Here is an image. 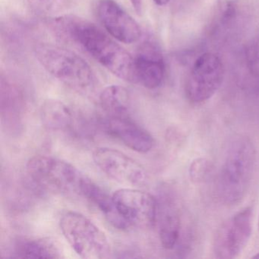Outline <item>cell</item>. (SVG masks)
I'll use <instances>...</instances> for the list:
<instances>
[{"label":"cell","mask_w":259,"mask_h":259,"mask_svg":"<svg viewBox=\"0 0 259 259\" xmlns=\"http://www.w3.org/2000/svg\"><path fill=\"white\" fill-rule=\"evenodd\" d=\"M52 26L62 38L84 48L118 78L138 83L131 54L92 22L76 16H63L54 19Z\"/></svg>","instance_id":"obj_1"},{"label":"cell","mask_w":259,"mask_h":259,"mask_svg":"<svg viewBox=\"0 0 259 259\" xmlns=\"http://www.w3.org/2000/svg\"><path fill=\"white\" fill-rule=\"evenodd\" d=\"M255 161V148L251 139L245 136H236L230 142L218 177V195L224 204L236 205L245 198Z\"/></svg>","instance_id":"obj_2"},{"label":"cell","mask_w":259,"mask_h":259,"mask_svg":"<svg viewBox=\"0 0 259 259\" xmlns=\"http://www.w3.org/2000/svg\"><path fill=\"white\" fill-rule=\"evenodd\" d=\"M34 52L42 67L66 85L80 92L95 88L97 78L93 69L76 53L47 43L37 44Z\"/></svg>","instance_id":"obj_3"},{"label":"cell","mask_w":259,"mask_h":259,"mask_svg":"<svg viewBox=\"0 0 259 259\" xmlns=\"http://www.w3.org/2000/svg\"><path fill=\"white\" fill-rule=\"evenodd\" d=\"M60 229L74 251L83 258L108 257L110 245L105 233L81 213L69 211L62 216Z\"/></svg>","instance_id":"obj_4"},{"label":"cell","mask_w":259,"mask_h":259,"mask_svg":"<svg viewBox=\"0 0 259 259\" xmlns=\"http://www.w3.org/2000/svg\"><path fill=\"white\" fill-rule=\"evenodd\" d=\"M31 178L40 186L55 192L81 195L87 176L69 162L48 156L33 157L27 163Z\"/></svg>","instance_id":"obj_5"},{"label":"cell","mask_w":259,"mask_h":259,"mask_svg":"<svg viewBox=\"0 0 259 259\" xmlns=\"http://www.w3.org/2000/svg\"><path fill=\"white\" fill-rule=\"evenodd\" d=\"M225 70L221 57L213 53L200 56L192 66L185 83V94L192 104L211 98L224 81Z\"/></svg>","instance_id":"obj_6"},{"label":"cell","mask_w":259,"mask_h":259,"mask_svg":"<svg viewBox=\"0 0 259 259\" xmlns=\"http://www.w3.org/2000/svg\"><path fill=\"white\" fill-rule=\"evenodd\" d=\"M252 218V208L247 207L221 224L213 241L217 258H235L243 251L251 237Z\"/></svg>","instance_id":"obj_7"},{"label":"cell","mask_w":259,"mask_h":259,"mask_svg":"<svg viewBox=\"0 0 259 259\" xmlns=\"http://www.w3.org/2000/svg\"><path fill=\"white\" fill-rule=\"evenodd\" d=\"M113 201L120 216L130 227L146 229L157 221L158 204L148 192L133 189H121L113 193Z\"/></svg>","instance_id":"obj_8"},{"label":"cell","mask_w":259,"mask_h":259,"mask_svg":"<svg viewBox=\"0 0 259 259\" xmlns=\"http://www.w3.org/2000/svg\"><path fill=\"white\" fill-rule=\"evenodd\" d=\"M92 157L103 172L119 183L139 185L147 180L143 166L117 150L98 148L94 151Z\"/></svg>","instance_id":"obj_9"},{"label":"cell","mask_w":259,"mask_h":259,"mask_svg":"<svg viewBox=\"0 0 259 259\" xmlns=\"http://www.w3.org/2000/svg\"><path fill=\"white\" fill-rule=\"evenodd\" d=\"M97 14L106 31L119 42L131 45L140 39L139 24L114 0H99Z\"/></svg>","instance_id":"obj_10"},{"label":"cell","mask_w":259,"mask_h":259,"mask_svg":"<svg viewBox=\"0 0 259 259\" xmlns=\"http://www.w3.org/2000/svg\"><path fill=\"white\" fill-rule=\"evenodd\" d=\"M135 60L137 82L148 89H156L163 83L165 63L157 44L147 40L140 47Z\"/></svg>","instance_id":"obj_11"},{"label":"cell","mask_w":259,"mask_h":259,"mask_svg":"<svg viewBox=\"0 0 259 259\" xmlns=\"http://www.w3.org/2000/svg\"><path fill=\"white\" fill-rule=\"evenodd\" d=\"M106 131L133 151L146 153L154 145L151 134L126 117H109L104 123Z\"/></svg>","instance_id":"obj_12"},{"label":"cell","mask_w":259,"mask_h":259,"mask_svg":"<svg viewBox=\"0 0 259 259\" xmlns=\"http://www.w3.org/2000/svg\"><path fill=\"white\" fill-rule=\"evenodd\" d=\"M81 195L95 204L104 213L108 222L115 228L119 230H126L130 228V225L118 212L113 196L110 197L107 192H104L100 186L88 177L83 183Z\"/></svg>","instance_id":"obj_13"},{"label":"cell","mask_w":259,"mask_h":259,"mask_svg":"<svg viewBox=\"0 0 259 259\" xmlns=\"http://www.w3.org/2000/svg\"><path fill=\"white\" fill-rule=\"evenodd\" d=\"M158 209L160 210L157 215H160V243L166 249H172L178 242L181 227L178 207L174 200L166 198L161 206H158Z\"/></svg>","instance_id":"obj_14"},{"label":"cell","mask_w":259,"mask_h":259,"mask_svg":"<svg viewBox=\"0 0 259 259\" xmlns=\"http://www.w3.org/2000/svg\"><path fill=\"white\" fill-rule=\"evenodd\" d=\"M16 257L22 258H60L61 251L55 242L45 238H26L15 245Z\"/></svg>","instance_id":"obj_15"},{"label":"cell","mask_w":259,"mask_h":259,"mask_svg":"<svg viewBox=\"0 0 259 259\" xmlns=\"http://www.w3.org/2000/svg\"><path fill=\"white\" fill-rule=\"evenodd\" d=\"M100 103L110 117H126L131 108V95L122 86L110 85L101 92Z\"/></svg>","instance_id":"obj_16"},{"label":"cell","mask_w":259,"mask_h":259,"mask_svg":"<svg viewBox=\"0 0 259 259\" xmlns=\"http://www.w3.org/2000/svg\"><path fill=\"white\" fill-rule=\"evenodd\" d=\"M40 117L45 127L57 131L68 130L73 119L70 108L57 100H48L44 103L40 109Z\"/></svg>","instance_id":"obj_17"},{"label":"cell","mask_w":259,"mask_h":259,"mask_svg":"<svg viewBox=\"0 0 259 259\" xmlns=\"http://www.w3.org/2000/svg\"><path fill=\"white\" fill-rule=\"evenodd\" d=\"M28 8L37 15L61 13L75 4L76 0H25Z\"/></svg>","instance_id":"obj_18"},{"label":"cell","mask_w":259,"mask_h":259,"mask_svg":"<svg viewBox=\"0 0 259 259\" xmlns=\"http://www.w3.org/2000/svg\"><path fill=\"white\" fill-rule=\"evenodd\" d=\"M213 166L211 162L206 158H197L189 166V177L195 183H203L210 179L213 172Z\"/></svg>","instance_id":"obj_19"},{"label":"cell","mask_w":259,"mask_h":259,"mask_svg":"<svg viewBox=\"0 0 259 259\" xmlns=\"http://www.w3.org/2000/svg\"><path fill=\"white\" fill-rule=\"evenodd\" d=\"M247 66L251 75L259 78V37L251 40L245 51Z\"/></svg>","instance_id":"obj_20"},{"label":"cell","mask_w":259,"mask_h":259,"mask_svg":"<svg viewBox=\"0 0 259 259\" xmlns=\"http://www.w3.org/2000/svg\"><path fill=\"white\" fill-rule=\"evenodd\" d=\"M236 7L234 0H224L219 6V19L221 22L227 23L236 15Z\"/></svg>","instance_id":"obj_21"},{"label":"cell","mask_w":259,"mask_h":259,"mask_svg":"<svg viewBox=\"0 0 259 259\" xmlns=\"http://www.w3.org/2000/svg\"><path fill=\"white\" fill-rule=\"evenodd\" d=\"M132 6L138 15H142L143 12V3L142 0H130Z\"/></svg>","instance_id":"obj_22"},{"label":"cell","mask_w":259,"mask_h":259,"mask_svg":"<svg viewBox=\"0 0 259 259\" xmlns=\"http://www.w3.org/2000/svg\"><path fill=\"white\" fill-rule=\"evenodd\" d=\"M153 1L156 5L159 6V7H163V6L167 5L171 0H153Z\"/></svg>","instance_id":"obj_23"},{"label":"cell","mask_w":259,"mask_h":259,"mask_svg":"<svg viewBox=\"0 0 259 259\" xmlns=\"http://www.w3.org/2000/svg\"><path fill=\"white\" fill-rule=\"evenodd\" d=\"M253 258H259V252L256 253L254 256H252Z\"/></svg>","instance_id":"obj_24"},{"label":"cell","mask_w":259,"mask_h":259,"mask_svg":"<svg viewBox=\"0 0 259 259\" xmlns=\"http://www.w3.org/2000/svg\"><path fill=\"white\" fill-rule=\"evenodd\" d=\"M257 229H258V231H259V217H258V221H257Z\"/></svg>","instance_id":"obj_25"}]
</instances>
